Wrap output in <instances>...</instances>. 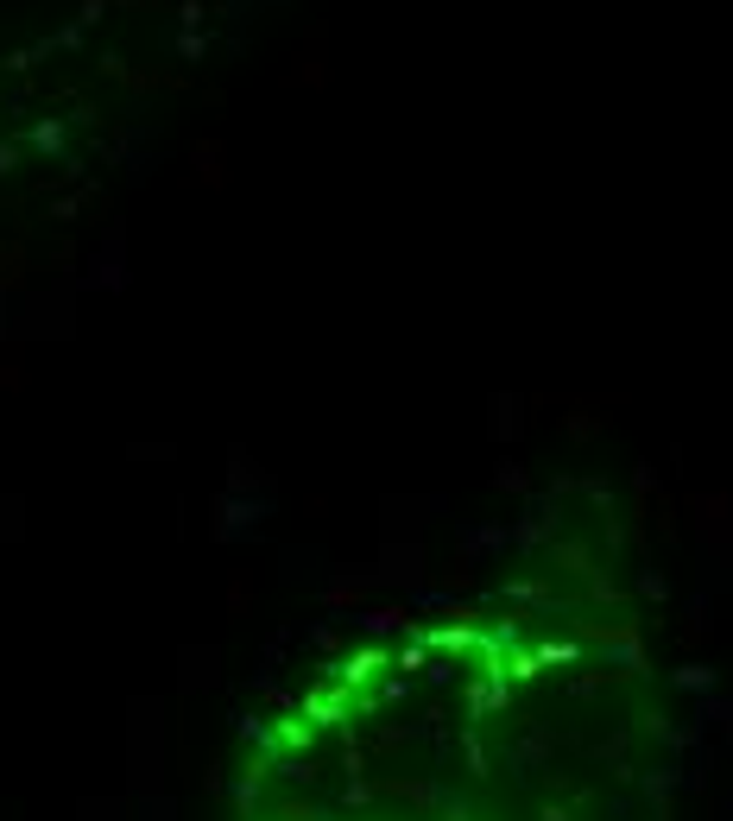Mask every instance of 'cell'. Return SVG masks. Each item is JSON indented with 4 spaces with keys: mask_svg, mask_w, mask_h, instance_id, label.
<instances>
[{
    "mask_svg": "<svg viewBox=\"0 0 733 821\" xmlns=\"http://www.w3.org/2000/svg\"><path fill=\"white\" fill-rule=\"evenodd\" d=\"M241 821H658V714L582 657H361L260 727Z\"/></svg>",
    "mask_w": 733,
    "mask_h": 821,
    "instance_id": "1",
    "label": "cell"
}]
</instances>
